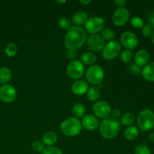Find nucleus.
<instances>
[{
	"label": "nucleus",
	"mask_w": 154,
	"mask_h": 154,
	"mask_svg": "<svg viewBox=\"0 0 154 154\" xmlns=\"http://www.w3.org/2000/svg\"><path fill=\"white\" fill-rule=\"evenodd\" d=\"M105 21L103 17L99 16L91 17L84 23V30L90 35L99 34L105 29Z\"/></svg>",
	"instance_id": "423d86ee"
},
{
	"label": "nucleus",
	"mask_w": 154,
	"mask_h": 154,
	"mask_svg": "<svg viewBox=\"0 0 154 154\" xmlns=\"http://www.w3.org/2000/svg\"><path fill=\"white\" fill-rule=\"evenodd\" d=\"M17 97L16 89L10 84H4L0 87V99L5 103L14 102Z\"/></svg>",
	"instance_id": "ddd939ff"
},
{
	"label": "nucleus",
	"mask_w": 154,
	"mask_h": 154,
	"mask_svg": "<svg viewBox=\"0 0 154 154\" xmlns=\"http://www.w3.org/2000/svg\"><path fill=\"white\" fill-rule=\"evenodd\" d=\"M130 13L126 8H117L112 15V22L117 26H123L129 21Z\"/></svg>",
	"instance_id": "9d476101"
},
{
	"label": "nucleus",
	"mask_w": 154,
	"mask_h": 154,
	"mask_svg": "<svg viewBox=\"0 0 154 154\" xmlns=\"http://www.w3.org/2000/svg\"><path fill=\"white\" fill-rule=\"evenodd\" d=\"M141 75L146 81L154 82V61L148 63L142 68Z\"/></svg>",
	"instance_id": "f3484780"
},
{
	"label": "nucleus",
	"mask_w": 154,
	"mask_h": 154,
	"mask_svg": "<svg viewBox=\"0 0 154 154\" xmlns=\"http://www.w3.org/2000/svg\"><path fill=\"white\" fill-rule=\"evenodd\" d=\"M80 2L81 3L82 5H89L90 3H91V1L90 0H87V1H80Z\"/></svg>",
	"instance_id": "a19ab883"
},
{
	"label": "nucleus",
	"mask_w": 154,
	"mask_h": 154,
	"mask_svg": "<svg viewBox=\"0 0 154 154\" xmlns=\"http://www.w3.org/2000/svg\"><path fill=\"white\" fill-rule=\"evenodd\" d=\"M147 24H148V25L150 26L153 29H154V16L150 17V19L148 20V23H147Z\"/></svg>",
	"instance_id": "58836bf2"
},
{
	"label": "nucleus",
	"mask_w": 154,
	"mask_h": 154,
	"mask_svg": "<svg viewBox=\"0 0 154 154\" xmlns=\"http://www.w3.org/2000/svg\"><path fill=\"white\" fill-rule=\"evenodd\" d=\"M100 96V90L97 86H92L87 93V97L90 102H97Z\"/></svg>",
	"instance_id": "4be33fe9"
},
{
	"label": "nucleus",
	"mask_w": 154,
	"mask_h": 154,
	"mask_svg": "<svg viewBox=\"0 0 154 154\" xmlns=\"http://www.w3.org/2000/svg\"><path fill=\"white\" fill-rule=\"evenodd\" d=\"M12 77L11 71L7 67L0 68V83L7 84L11 81Z\"/></svg>",
	"instance_id": "5701e85b"
},
{
	"label": "nucleus",
	"mask_w": 154,
	"mask_h": 154,
	"mask_svg": "<svg viewBox=\"0 0 154 154\" xmlns=\"http://www.w3.org/2000/svg\"><path fill=\"white\" fill-rule=\"evenodd\" d=\"M120 54V59L123 63H130L131 60L133 58V54L132 51L128 49L123 50Z\"/></svg>",
	"instance_id": "cd10ccee"
},
{
	"label": "nucleus",
	"mask_w": 154,
	"mask_h": 154,
	"mask_svg": "<svg viewBox=\"0 0 154 154\" xmlns=\"http://www.w3.org/2000/svg\"><path fill=\"white\" fill-rule=\"evenodd\" d=\"M120 42L126 49L132 51L138 45V38L135 33L126 31L122 33L120 36Z\"/></svg>",
	"instance_id": "f8f14e48"
},
{
	"label": "nucleus",
	"mask_w": 154,
	"mask_h": 154,
	"mask_svg": "<svg viewBox=\"0 0 154 154\" xmlns=\"http://www.w3.org/2000/svg\"><path fill=\"white\" fill-rule=\"evenodd\" d=\"M150 60V54L147 51L144 49H141L136 52L134 56V61L139 67H144Z\"/></svg>",
	"instance_id": "dca6fc26"
},
{
	"label": "nucleus",
	"mask_w": 154,
	"mask_h": 154,
	"mask_svg": "<svg viewBox=\"0 0 154 154\" xmlns=\"http://www.w3.org/2000/svg\"><path fill=\"white\" fill-rule=\"evenodd\" d=\"M42 154H63V151L59 147L55 146H50L45 147Z\"/></svg>",
	"instance_id": "7c9ffc66"
},
{
	"label": "nucleus",
	"mask_w": 154,
	"mask_h": 154,
	"mask_svg": "<svg viewBox=\"0 0 154 154\" xmlns=\"http://www.w3.org/2000/svg\"><path fill=\"white\" fill-rule=\"evenodd\" d=\"M124 137L126 139L129 141H134L136 139L139 135V129H138L137 126H128L124 131Z\"/></svg>",
	"instance_id": "aec40b11"
},
{
	"label": "nucleus",
	"mask_w": 154,
	"mask_h": 154,
	"mask_svg": "<svg viewBox=\"0 0 154 154\" xmlns=\"http://www.w3.org/2000/svg\"><path fill=\"white\" fill-rule=\"evenodd\" d=\"M148 138H149V140H150V141H152V142H154V132H151V133L149 135Z\"/></svg>",
	"instance_id": "ea45409f"
},
{
	"label": "nucleus",
	"mask_w": 154,
	"mask_h": 154,
	"mask_svg": "<svg viewBox=\"0 0 154 154\" xmlns=\"http://www.w3.org/2000/svg\"><path fill=\"white\" fill-rule=\"evenodd\" d=\"M82 127L88 131H94L99 128V122L97 117L91 114H85L81 120Z\"/></svg>",
	"instance_id": "4468645a"
},
{
	"label": "nucleus",
	"mask_w": 154,
	"mask_h": 154,
	"mask_svg": "<svg viewBox=\"0 0 154 154\" xmlns=\"http://www.w3.org/2000/svg\"><path fill=\"white\" fill-rule=\"evenodd\" d=\"M135 117L132 113L131 112H126L122 115L121 118H120V123L126 126H132L134 123H135Z\"/></svg>",
	"instance_id": "393cba45"
},
{
	"label": "nucleus",
	"mask_w": 154,
	"mask_h": 154,
	"mask_svg": "<svg viewBox=\"0 0 154 154\" xmlns=\"http://www.w3.org/2000/svg\"><path fill=\"white\" fill-rule=\"evenodd\" d=\"M5 51V54L8 57H14L17 53V46L14 42H10L6 45Z\"/></svg>",
	"instance_id": "a878e982"
},
{
	"label": "nucleus",
	"mask_w": 154,
	"mask_h": 154,
	"mask_svg": "<svg viewBox=\"0 0 154 154\" xmlns=\"http://www.w3.org/2000/svg\"><path fill=\"white\" fill-rule=\"evenodd\" d=\"M111 107L106 101L100 100L95 102L93 105V111L96 117L105 119L111 116Z\"/></svg>",
	"instance_id": "1a4fd4ad"
},
{
	"label": "nucleus",
	"mask_w": 154,
	"mask_h": 154,
	"mask_svg": "<svg viewBox=\"0 0 154 154\" xmlns=\"http://www.w3.org/2000/svg\"><path fill=\"white\" fill-rule=\"evenodd\" d=\"M32 148L34 151L37 152V153H42L45 149V144L40 141H35L32 144Z\"/></svg>",
	"instance_id": "473e14b6"
},
{
	"label": "nucleus",
	"mask_w": 154,
	"mask_h": 154,
	"mask_svg": "<svg viewBox=\"0 0 154 154\" xmlns=\"http://www.w3.org/2000/svg\"><path fill=\"white\" fill-rule=\"evenodd\" d=\"M43 144H45L47 147L54 146L57 141V135L54 131H48L44 134L42 137Z\"/></svg>",
	"instance_id": "6ab92c4d"
},
{
	"label": "nucleus",
	"mask_w": 154,
	"mask_h": 154,
	"mask_svg": "<svg viewBox=\"0 0 154 154\" xmlns=\"http://www.w3.org/2000/svg\"><path fill=\"white\" fill-rule=\"evenodd\" d=\"M87 48L92 51L94 52H99L102 51L105 45V41L102 38L101 35L99 34H93L90 35L87 37Z\"/></svg>",
	"instance_id": "9b49d317"
},
{
	"label": "nucleus",
	"mask_w": 154,
	"mask_h": 154,
	"mask_svg": "<svg viewBox=\"0 0 154 154\" xmlns=\"http://www.w3.org/2000/svg\"><path fill=\"white\" fill-rule=\"evenodd\" d=\"M114 3L118 8H123L126 4V0H116L114 1Z\"/></svg>",
	"instance_id": "4c0bfd02"
},
{
	"label": "nucleus",
	"mask_w": 154,
	"mask_h": 154,
	"mask_svg": "<svg viewBox=\"0 0 154 154\" xmlns=\"http://www.w3.org/2000/svg\"><path fill=\"white\" fill-rule=\"evenodd\" d=\"M66 72L69 78L77 81L81 79L84 76L85 73V67L81 60H75L69 63L66 68Z\"/></svg>",
	"instance_id": "0eeeda50"
},
{
	"label": "nucleus",
	"mask_w": 154,
	"mask_h": 154,
	"mask_svg": "<svg viewBox=\"0 0 154 154\" xmlns=\"http://www.w3.org/2000/svg\"><path fill=\"white\" fill-rule=\"evenodd\" d=\"M96 61V56L93 52H87L84 53L81 56V62L83 64L88 65V66H93Z\"/></svg>",
	"instance_id": "412c9836"
},
{
	"label": "nucleus",
	"mask_w": 154,
	"mask_h": 154,
	"mask_svg": "<svg viewBox=\"0 0 154 154\" xmlns=\"http://www.w3.org/2000/svg\"><path fill=\"white\" fill-rule=\"evenodd\" d=\"M58 2V3H65V2H66V1H63V2H60V1H58V2Z\"/></svg>",
	"instance_id": "37998d69"
},
{
	"label": "nucleus",
	"mask_w": 154,
	"mask_h": 154,
	"mask_svg": "<svg viewBox=\"0 0 154 154\" xmlns=\"http://www.w3.org/2000/svg\"><path fill=\"white\" fill-rule=\"evenodd\" d=\"M67 57L69 60H72V61L76 60L77 54L75 51H72V50H68Z\"/></svg>",
	"instance_id": "c9c22d12"
},
{
	"label": "nucleus",
	"mask_w": 154,
	"mask_h": 154,
	"mask_svg": "<svg viewBox=\"0 0 154 154\" xmlns=\"http://www.w3.org/2000/svg\"><path fill=\"white\" fill-rule=\"evenodd\" d=\"M72 92L76 96H82L86 94L89 90V84L87 81L79 79L75 81L71 87Z\"/></svg>",
	"instance_id": "2eb2a0df"
},
{
	"label": "nucleus",
	"mask_w": 154,
	"mask_h": 154,
	"mask_svg": "<svg viewBox=\"0 0 154 154\" xmlns=\"http://www.w3.org/2000/svg\"><path fill=\"white\" fill-rule=\"evenodd\" d=\"M121 116V112L119 109H113L111 110V117H113L114 119H117L118 120L119 117Z\"/></svg>",
	"instance_id": "e433bc0d"
},
{
	"label": "nucleus",
	"mask_w": 154,
	"mask_h": 154,
	"mask_svg": "<svg viewBox=\"0 0 154 154\" xmlns=\"http://www.w3.org/2000/svg\"><path fill=\"white\" fill-rule=\"evenodd\" d=\"M121 129V123L120 120L109 117L102 120L99 126V134L105 139H113L120 132Z\"/></svg>",
	"instance_id": "f03ea898"
},
{
	"label": "nucleus",
	"mask_w": 154,
	"mask_h": 154,
	"mask_svg": "<svg viewBox=\"0 0 154 154\" xmlns=\"http://www.w3.org/2000/svg\"><path fill=\"white\" fill-rule=\"evenodd\" d=\"M128 69H129V72H131L132 74H134V75H140L141 72V67H139L135 63H131L129 66V67H128Z\"/></svg>",
	"instance_id": "f704fd0d"
},
{
	"label": "nucleus",
	"mask_w": 154,
	"mask_h": 154,
	"mask_svg": "<svg viewBox=\"0 0 154 154\" xmlns=\"http://www.w3.org/2000/svg\"><path fill=\"white\" fill-rule=\"evenodd\" d=\"M130 24L136 29H141L144 25V20L140 17H132L130 19Z\"/></svg>",
	"instance_id": "c756f323"
},
{
	"label": "nucleus",
	"mask_w": 154,
	"mask_h": 154,
	"mask_svg": "<svg viewBox=\"0 0 154 154\" xmlns=\"http://www.w3.org/2000/svg\"><path fill=\"white\" fill-rule=\"evenodd\" d=\"M72 114H74V117L76 118H82L86 113V108L84 105L81 103H76L72 107Z\"/></svg>",
	"instance_id": "b1692460"
},
{
	"label": "nucleus",
	"mask_w": 154,
	"mask_h": 154,
	"mask_svg": "<svg viewBox=\"0 0 154 154\" xmlns=\"http://www.w3.org/2000/svg\"><path fill=\"white\" fill-rule=\"evenodd\" d=\"M121 51V45L117 40H112L105 44L102 51V57L106 60H112L118 57Z\"/></svg>",
	"instance_id": "6e6552de"
},
{
	"label": "nucleus",
	"mask_w": 154,
	"mask_h": 154,
	"mask_svg": "<svg viewBox=\"0 0 154 154\" xmlns=\"http://www.w3.org/2000/svg\"><path fill=\"white\" fill-rule=\"evenodd\" d=\"M101 36L105 41H112L115 38V32L111 28H105L101 32Z\"/></svg>",
	"instance_id": "bb28decb"
},
{
	"label": "nucleus",
	"mask_w": 154,
	"mask_h": 154,
	"mask_svg": "<svg viewBox=\"0 0 154 154\" xmlns=\"http://www.w3.org/2000/svg\"><path fill=\"white\" fill-rule=\"evenodd\" d=\"M153 29L148 25V24H144V26L141 28V34L144 37L148 38L150 37Z\"/></svg>",
	"instance_id": "72a5a7b5"
},
{
	"label": "nucleus",
	"mask_w": 154,
	"mask_h": 154,
	"mask_svg": "<svg viewBox=\"0 0 154 154\" xmlns=\"http://www.w3.org/2000/svg\"><path fill=\"white\" fill-rule=\"evenodd\" d=\"M58 25L61 29L65 30H69L72 26V22L70 20L66 17H61L58 20Z\"/></svg>",
	"instance_id": "c85d7f7f"
},
{
	"label": "nucleus",
	"mask_w": 154,
	"mask_h": 154,
	"mask_svg": "<svg viewBox=\"0 0 154 154\" xmlns=\"http://www.w3.org/2000/svg\"><path fill=\"white\" fill-rule=\"evenodd\" d=\"M105 77V72L99 65H93L90 66L86 72V78L88 84L96 86L102 82Z\"/></svg>",
	"instance_id": "39448f33"
},
{
	"label": "nucleus",
	"mask_w": 154,
	"mask_h": 154,
	"mask_svg": "<svg viewBox=\"0 0 154 154\" xmlns=\"http://www.w3.org/2000/svg\"><path fill=\"white\" fill-rule=\"evenodd\" d=\"M135 154H151V151L146 144H139L135 147Z\"/></svg>",
	"instance_id": "2f4dec72"
},
{
	"label": "nucleus",
	"mask_w": 154,
	"mask_h": 154,
	"mask_svg": "<svg viewBox=\"0 0 154 154\" xmlns=\"http://www.w3.org/2000/svg\"><path fill=\"white\" fill-rule=\"evenodd\" d=\"M150 40H151L152 43H153L154 45V29H153V32H152L151 35H150Z\"/></svg>",
	"instance_id": "79ce46f5"
},
{
	"label": "nucleus",
	"mask_w": 154,
	"mask_h": 154,
	"mask_svg": "<svg viewBox=\"0 0 154 154\" xmlns=\"http://www.w3.org/2000/svg\"><path fill=\"white\" fill-rule=\"evenodd\" d=\"M87 36L84 29L81 26H73L66 32L65 45L68 50L77 51L86 43Z\"/></svg>",
	"instance_id": "f257e3e1"
},
{
	"label": "nucleus",
	"mask_w": 154,
	"mask_h": 154,
	"mask_svg": "<svg viewBox=\"0 0 154 154\" xmlns=\"http://www.w3.org/2000/svg\"><path fill=\"white\" fill-rule=\"evenodd\" d=\"M88 19V14L84 11H78L73 14L72 17V23L77 26H81L84 24Z\"/></svg>",
	"instance_id": "a211bd4d"
},
{
	"label": "nucleus",
	"mask_w": 154,
	"mask_h": 154,
	"mask_svg": "<svg viewBox=\"0 0 154 154\" xmlns=\"http://www.w3.org/2000/svg\"><path fill=\"white\" fill-rule=\"evenodd\" d=\"M138 129L143 132H147L154 128V112L150 109H143L137 117Z\"/></svg>",
	"instance_id": "20e7f679"
},
{
	"label": "nucleus",
	"mask_w": 154,
	"mask_h": 154,
	"mask_svg": "<svg viewBox=\"0 0 154 154\" xmlns=\"http://www.w3.org/2000/svg\"><path fill=\"white\" fill-rule=\"evenodd\" d=\"M82 129L81 120L75 117L66 119L60 125V131L67 137H75L79 135Z\"/></svg>",
	"instance_id": "7ed1b4c3"
}]
</instances>
